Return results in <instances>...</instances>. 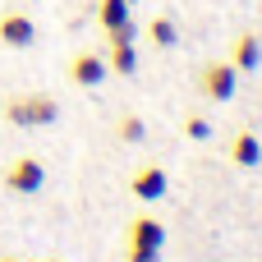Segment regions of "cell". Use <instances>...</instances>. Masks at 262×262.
<instances>
[{
	"instance_id": "cell-1",
	"label": "cell",
	"mask_w": 262,
	"mask_h": 262,
	"mask_svg": "<svg viewBox=\"0 0 262 262\" xmlns=\"http://www.w3.org/2000/svg\"><path fill=\"white\" fill-rule=\"evenodd\" d=\"M5 120L18 124V129H37V124H55V120H60V106H55V97L28 92V97H14V101L5 106Z\"/></svg>"
},
{
	"instance_id": "cell-2",
	"label": "cell",
	"mask_w": 262,
	"mask_h": 262,
	"mask_svg": "<svg viewBox=\"0 0 262 262\" xmlns=\"http://www.w3.org/2000/svg\"><path fill=\"white\" fill-rule=\"evenodd\" d=\"M198 88H203L207 101H230L235 88H239V69H235L230 60H212V64L198 74Z\"/></svg>"
},
{
	"instance_id": "cell-3",
	"label": "cell",
	"mask_w": 262,
	"mask_h": 262,
	"mask_svg": "<svg viewBox=\"0 0 262 262\" xmlns=\"http://www.w3.org/2000/svg\"><path fill=\"white\" fill-rule=\"evenodd\" d=\"M41 184H46V166H41L37 157L9 161V170H5V189H9V193H37Z\"/></svg>"
},
{
	"instance_id": "cell-4",
	"label": "cell",
	"mask_w": 262,
	"mask_h": 262,
	"mask_svg": "<svg viewBox=\"0 0 262 262\" xmlns=\"http://www.w3.org/2000/svg\"><path fill=\"white\" fill-rule=\"evenodd\" d=\"M124 249H166V226L152 212H138L124 230Z\"/></svg>"
},
{
	"instance_id": "cell-5",
	"label": "cell",
	"mask_w": 262,
	"mask_h": 262,
	"mask_svg": "<svg viewBox=\"0 0 262 262\" xmlns=\"http://www.w3.org/2000/svg\"><path fill=\"white\" fill-rule=\"evenodd\" d=\"M166 189H170V180H166L161 166H138V170L129 175V193H134L138 203H161Z\"/></svg>"
},
{
	"instance_id": "cell-6",
	"label": "cell",
	"mask_w": 262,
	"mask_h": 262,
	"mask_svg": "<svg viewBox=\"0 0 262 262\" xmlns=\"http://www.w3.org/2000/svg\"><path fill=\"white\" fill-rule=\"evenodd\" d=\"M106 74H111V69H106V55H97V51H78V55L69 60V83H74V88H97Z\"/></svg>"
},
{
	"instance_id": "cell-7",
	"label": "cell",
	"mask_w": 262,
	"mask_h": 262,
	"mask_svg": "<svg viewBox=\"0 0 262 262\" xmlns=\"http://www.w3.org/2000/svg\"><path fill=\"white\" fill-rule=\"evenodd\" d=\"M32 41H37V23H32L28 14H0V46L23 51V46H32Z\"/></svg>"
},
{
	"instance_id": "cell-8",
	"label": "cell",
	"mask_w": 262,
	"mask_h": 262,
	"mask_svg": "<svg viewBox=\"0 0 262 262\" xmlns=\"http://www.w3.org/2000/svg\"><path fill=\"white\" fill-rule=\"evenodd\" d=\"M230 64H235L239 74H253L262 64V37L258 32H239V37L230 41Z\"/></svg>"
},
{
	"instance_id": "cell-9",
	"label": "cell",
	"mask_w": 262,
	"mask_h": 262,
	"mask_svg": "<svg viewBox=\"0 0 262 262\" xmlns=\"http://www.w3.org/2000/svg\"><path fill=\"white\" fill-rule=\"evenodd\" d=\"M230 161H235L239 170H258L262 166V138L253 129H239V134L230 138Z\"/></svg>"
},
{
	"instance_id": "cell-10",
	"label": "cell",
	"mask_w": 262,
	"mask_h": 262,
	"mask_svg": "<svg viewBox=\"0 0 262 262\" xmlns=\"http://www.w3.org/2000/svg\"><path fill=\"white\" fill-rule=\"evenodd\" d=\"M111 41V55H106V69L111 74H134L138 69V51H134V37H106Z\"/></svg>"
},
{
	"instance_id": "cell-11",
	"label": "cell",
	"mask_w": 262,
	"mask_h": 262,
	"mask_svg": "<svg viewBox=\"0 0 262 262\" xmlns=\"http://www.w3.org/2000/svg\"><path fill=\"white\" fill-rule=\"evenodd\" d=\"M97 23H101L106 32L129 28V23H134V18H129V0H97Z\"/></svg>"
},
{
	"instance_id": "cell-12",
	"label": "cell",
	"mask_w": 262,
	"mask_h": 262,
	"mask_svg": "<svg viewBox=\"0 0 262 262\" xmlns=\"http://www.w3.org/2000/svg\"><path fill=\"white\" fill-rule=\"evenodd\" d=\"M147 37H152V46L170 51V46L180 41V28H175V18H170V14H157V18L147 23Z\"/></svg>"
},
{
	"instance_id": "cell-13",
	"label": "cell",
	"mask_w": 262,
	"mask_h": 262,
	"mask_svg": "<svg viewBox=\"0 0 262 262\" xmlns=\"http://www.w3.org/2000/svg\"><path fill=\"white\" fill-rule=\"evenodd\" d=\"M115 134H120L124 143H143V138H147V124H143V115H124Z\"/></svg>"
},
{
	"instance_id": "cell-14",
	"label": "cell",
	"mask_w": 262,
	"mask_h": 262,
	"mask_svg": "<svg viewBox=\"0 0 262 262\" xmlns=\"http://www.w3.org/2000/svg\"><path fill=\"white\" fill-rule=\"evenodd\" d=\"M184 134H189L193 143H207V138H212V124H207L198 111H189V115H184Z\"/></svg>"
},
{
	"instance_id": "cell-15",
	"label": "cell",
	"mask_w": 262,
	"mask_h": 262,
	"mask_svg": "<svg viewBox=\"0 0 262 262\" xmlns=\"http://www.w3.org/2000/svg\"><path fill=\"white\" fill-rule=\"evenodd\" d=\"M124 262H161V249H124Z\"/></svg>"
},
{
	"instance_id": "cell-16",
	"label": "cell",
	"mask_w": 262,
	"mask_h": 262,
	"mask_svg": "<svg viewBox=\"0 0 262 262\" xmlns=\"http://www.w3.org/2000/svg\"><path fill=\"white\" fill-rule=\"evenodd\" d=\"M0 262H18V258H0Z\"/></svg>"
},
{
	"instance_id": "cell-17",
	"label": "cell",
	"mask_w": 262,
	"mask_h": 262,
	"mask_svg": "<svg viewBox=\"0 0 262 262\" xmlns=\"http://www.w3.org/2000/svg\"><path fill=\"white\" fill-rule=\"evenodd\" d=\"M37 262H55V258H37Z\"/></svg>"
},
{
	"instance_id": "cell-18",
	"label": "cell",
	"mask_w": 262,
	"mask_h": 262,
	"mask_svg": "<svg viewBox=\"0 0 262 262\" xmlns=\"http://www.w3.org/2000/svg\"><path fill=\"white\" fill-rule=\"evenodd\" d=\"M129 5H134V0H129Z\"/></svg>"
}]
</instances>
